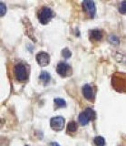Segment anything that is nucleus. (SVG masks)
I'll return each mask as SVG.
<instances>
[{"label": "nucleus", "instance_id": "nucleus-1", "mask_svg": "<svg viewBox=\"0 0 126 146\" xmlns=\"http://www.w3.org/2000/svg\"><path fill=\"white\" fill-rule=\"evenodd\" d=\"M54 12L51 10V8H49L47 7H42L40 10L38 11L37 17L40 23L43 25H46L50 21L52 18L54 17Z\"/></svg>", "mask_w": 126, "mask_h": 146}, {"label": "nucleus", "instance_id": "nucleus-2", "mask_svg": "<svg viewBox=\"0 0 126 146\" xmlns=\"http://www.w3.org/2000/svg\"><path fill=\"white\" fill-rule=\"evenodd\" d=\"M15 76L18 81H25L27 79V73H26V68L25 65L22 63H18L15 66Z\"/></svg>", "mask_w": 126, "mask_h": 146}, {"label": "nucleus", "instance_id": "nucleus-3", "mask_svg": "<svg viewBox=\"0 0 126 146\" xmlns=\"http://www.w3.org/2000/svg\"><path fill=\"white\" fill-rule=\"evenodd\" d=\"M50 126L54 131H62L65 127V119L62 116L53 117L50 121Z\"/></svg>", "mask_w": 126, "mask_h": 146}, {"label": "nucleus", "instance_id": "nucleus-4", "mask_svg": "<svg viewBox=\"0 0 126 146\" xmlns=\"http://www.w3.org/2000/svg\"><path fill=\"white\" fill-rule=\"evenodd\" d=\"M82 6L84 10L87 13V15L90 17H93L94 15L96 13V8H95V5H94V2L93 1H89V0H85L82 3Z\"/></svg>", "mask_w": 126, "mask_h": 146}, {"label": "nucleus", "instance_id": "nucleus-5", "mask_svg": "<svg viewBox=\"0 0 126 146\" xmlns=\"http://www.w3.org/2000/svg\"><path fill=\"white\" fill-rule=\"evenodd\" d=\"M37 61L40 66H47L50 62V56L46 52H40L37 55Z\"/></svg>", "mask_w": 126, "mask_h": 146}, {"label": "nucleus", "instance_id": "nucleus-6", "mask_svg": "<svg viewBox=\"0 0 126 146\" xmlns=\"http://www.w3.org/2000/svg\"><path fill=\"white\" fill-rule=\"evenodd\" d=\"M70 70V66L67 63L65 62H60L58 63V65L56 67V71L61 77H65L68 74V71Z\"/></svg>", "mask_w": 126, "mask_h": 146}, {"label": "nucleus", "instance_id": "nucleus-7", "mask_svg": "<svg viewBox=\"0 0 126 146\" xmlns=\"http://www.w3.org/2000/svg\"><path fill=\"white\" fill-rule=\"evenodd\" d=\"M83 95L87 100H93V90L89 84H85L82 89Z\"/></svg>", "mask_w": 126, "mask_h": 146}, {"label": "nucleus", "instance_id": "nucleus-8", "mask_svg": "<svg viewBox=\"0 0 126 146\" xmlns=\"http://www.w3.org/2000/svg\"><path fill=\"white\" fill-rule=\"evenodd\" d=\"M84 113L85 114V116H86V117L89 119V121H93L94 119H95V117H96L95 111H94L93 110L91 109V108L85 109V110H84Z\"/></svg>", "mask_w": 126, "mask_h": 146}, {"label": "nucleus", "instance_id": "nucleus-9", "mask_svg": "<svg viewBox=\"0 0 126 146\" xmlns=\"http://www.w3.org/2000/svg\"><path fill=\"white\" fill-rule=\"evenodd\" d=\"M90 36H91V38L95 39V40H101L102 38V34L100 30L98 29H94V30H92L90 32Z\"/></svg>", "mask_w": 126, "mask_h": 146}, {"label": "nucleus", "instance_id": "nucleus-10", "mask_svg": "<svg viewBox=\"0 0 126 146\" xmlns=\"http://www.w3.org/2000/svg\"><path fill=\"white\" fill-rule=\"evenodd\" d=\"M77 131V124H76L75 121H70L68 124H67V131L69 133H74V132Z\"/></svg>", "mask_w": 126, "mask_h": 146}, {"label": "nucleus", "instance_id": "nucleus-11", "mask_svg": "<svg viewBox=\"0 0 126 146\" xmlns=\"http://www.w3.org/2000/svg\"><path fill=\"white\" fill-rule=\"evenodd\" d=\"M89 121H89V119H88L86 116H85V114L84 113V111H83V112H81V113L79 114V122H80L83 126L87 125Z\"/></svg>", "mask_w": 126, "mask_h": 146}, {"label": "nucleus", "instance_id": "nucleus-12", "mask_svg": "<svg viewBox=\"0 0 126 146\" xmlns=\"http://www.w3.org/2000/svg\"><path fill=\"white\" fill-rule=\"evenodd\" d=\"M39 79H40V80L44 82V83H47V82L50 80V75H49L48 72L43 71V72H41V74L39 75Z\"/></svg>", "mask_w": 126, "mask_h": 146}, {"label": "nucleus", "instance_id": "nucleus-13", "mask_svg": "<svg viewBox=\"0 0 126 146\" xmlns=\"http://www.w3.org/2000/svg\"><path fill=\"white\" fill-rule=\"evenodd\" d=\"M94 143H95L96 146H104L105 141H104V139H103V137L97 136L94 138Z\"/></svg>", "mask_w": 126, "mask_h": 146}, {"label": "nucleus", "instance_id": "nucleus-14", "mask_svg": "<svg viewBox=\"0 0 126 146\" xmlns=\"http://www.w3.org/2000/svg\"><path fill=\"white\" fill-rule=\"evenodd\" d=\"M55 103L57 107H65L66 102L63 99H55Z\"/></svg>", "mask_w": 126, "mask_h": 146}, {"label": "nucleus", "instance_id": "nucleus-15", "mask_svg": "<svg viewBox=\"0 0 126 146\" xmlns=\"http://www.w3.org/2000/svg\"><path fill=\"white\" fill-rule=\"evenodd\" d=\"M62 55H63V57H64V58H68L71 57V52H70V50L68 48H65V49L62 50Z\"/></svg>", "mask_w": 126, "mask_h": 146}, {"label": "nucleus", "instance_id": "nucleus-16", "mask_svg": "<svg viewBox=\"0 0 126 146\" xmlns=\"http://www.w3.org/2000/svg\"><path fill=\"white\" fill-rule=\"evenodd\" d=\"M119 10L121 14H126V1H123L121 3Z\"/></svg>", "mask_w": 126, "mask_h": 146}, {"label": "nucleus", "instance_id": "nucleus-17", "mask_svg": "<svg viewBox=\"0 0 126 146\" xmlns=\"http://www.w3.org/2000/svg\"><path fill=\"white\" fill-rule=\"evenodd\" d=\"M0 7H1V17H3L6 14V5H4V3H1Z\"/></svg>", "mask_w": 126, "mask_h": 146}, {"label": "nucleus", "instance_id": "nucleus-18", "mask_svg": "<svg viewBox=\"0 0 126 146\" xmlns=\"http://www.w3.org/2000/svg\"><path fill=\"white\" fill-rule=\"evenodd\" d=\"M118 55L120 56V58H116L117 60L120 61V62H121V63H123L124 61L126 62V57H125V56H123V55H121V54H118Z\"/></svg>", "mask_w": 126, "mask_h": 146}, {"label": "nucleus", "instance_id": "nucleus-19", "mask_svg": "<svg viewBox=\"0 0 126 146\" xmlns=\"http://www.w3.org/2000/svg\"><path fill=\"white\" fill-rule=\"evenodd\" d=\"M110 40L112 41V42H115L116 44H118V43H119V40H118V38H117L116 36H111Z\"/></svg>", "mask_w": 126, "mask_h": 146}, {"label": "nucleus", "instance_id": "nucleus-20", "mask_svg": "<svg viewBox=\"0 0 126 146\" xmlns=\"http://www.w3.org/2000/svg\"><path fill=\"white\" fill-rule=\"evenodd\" d=\"M51 146H60V145L56 143H51Z\"/></svg>", "mask_w": 126, "mask_h": 146}, {"label": "nucleus", "instance_id": "nucleus-21", "mask_svg": "<svg viewBox=\"0 0 126 146\" xmlns=\"http://www.w3.org/2000/svg\"><path fill=\"white\" fill-rule=\"evenodd\" d=\"M25 146H28V145H25Z\"/></svg>", "mask_w": 126, "mask_h": 146}]
</instances>
